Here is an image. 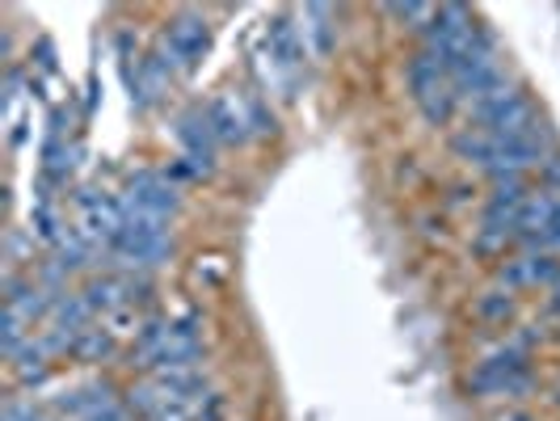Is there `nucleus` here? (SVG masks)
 Instances as JSON below:
<instances>
[{"mask_svg":"<svg viewBox=\"0 0 560 421\" xmlns=\"http://www.w3.org/2000/svg\"><path fill=\"white\" fill-rule=\"evenodd\" d=\"M480 34H485V30L472 22V13H468L464 4H439L434 17H430V26L421 30V38H425L421 51L439 56L443 68L451 72V63H459V59L477 47Z\"/></svg>","mask_w":560,"mask_h":421,"instance_id":"f257e3e1","label":"nucleus"},{"mask_svg":"<svg viewBox=\"0 0 560 421\" xmlns=\"http://www.w3.org/2000/svg\"><path fill=\"white\" fill-rule=\"evenodd\" d=\"M468 393L472 396H527L532 393V363L523 350L505 341L485 363L468 371Z\"/></svg>","mask_w":560,"mask_h":421,"instance_id":"f03ea898","label":"nucleus"},{"mask_svg":"<svg viewBox=\"0 0 560 421\" xmlns=\"http://www.w3.org/2000/svg\"><path fill=\"white\" fill-rule=\"evenodd\" d=\"M207 51H211V26H207V17H202V13L186 9V13L168 17L165 38H161L156 56L165 59L173 72H177V68H195Z\"/></svg>","mask_w":560,"mask_h":421,"instance_id":"7ed1b4c3","label":"nucleus"},{"mask_svg":"<svg viewBox=\"0 0 560 421\" xmlns=\"http://www.w3.org/2000/svg\"><path fill=\"white\" fill-rule=\"evenodd\" d=\"M122 207H136V211H152V215H173L177 207H182V198H177V186L168 182L165 173H152V168H140V173H131V182H127V190L118 198Z\"/></svg>","mask_w":560,"mask_h":421,"instance_id":"20e7f679","label":"nucleus"},{"mask_svg":"<svg viewBox=\"0 0 560 421\" xmlns=\"http://www.w3.org/2000/svg\"><path fill=\"white\" fill-rule=\"evenodd\" d=\"M505 291H518V286H539V282L560 279V257L557 253H523V257H510L502 270H498Z\"/></svg>","mask_w":560,"mask_h":421,"instance_id":"39448f33","label":"nucleus"},{"mask_svg":"<svg viewBox=\"0 0 560 421\" xmlns=\"http://www.w3.org/2000/svg\"><path fill=\"white\" fill-rule=\"evenodd\" d=\"M207 114H211V127H215V140L220 143H245L253 136L245 97H215L207 106Z\"/></svg>","mask_w":560,"mask_h":421,"instance_id":"423d86ee","label":"nucleus"},{"mask_svg":"<svg viewBox=\"0 0 560 421\" xmlns=\"http://www.w3.org/2000/svg\"><path fill=\"white\" fill-rule=\"evenodd\" d=\"M304 51H308L304 26H291L287 17H275V26H270V59L291 72V68H300V63H304Z\"/></svg>","mask_w":560,"mask_h":421,"instance_id":"0eeeda50","label":"nucleus"},{"mask_svg":"<svg viewBox=\"0 0 560 421\" xmlns=\"http://www.w3.org/2000/svg\"><path fill=\"white\" fill-rule=\"evenodd\" d=\"M9 363H13V375H18L22 388H38V384L51 375V354H47V346H43L38 337H30Z\"/></svg>","mask_w":560,"mask_h":421,"instance_id":"6e6552de","label":"nucleus"},{"mask_svg":"<svg viewBox=\"0 0 560 421\" xmlns=\"http://www.w3.org/2000/svg\"><path fill=\"white\" fill-rule=\"evenodd\" d=\"M114 341L118 337L106 329V325H89L77 334V346H72V354L81 359V363H102V359H110L114 354Z\"/></svg>","mask_w":560,"mask_h":421,"instance_id":"1a4fd4ad","label":"nucleus"},{"mask_svg":"<svg viewBox=\"0 0 560 421\" xmlns=\"http://www.w3.org/2000/svg\"><path fill=\"white\" fill-rule=\"evenodd\" d=\"M329 17H334V9H325V4H308V9H304V22H308V26H304V38H308L320 56H329L337 43Z\"/></svg>","mask_w":560,"mask_h":421,"instance_id":"9d476101","label":"nucleus"},{"mask_svg":"<svg viewBox=\"0 0 560 421\" xmlns=\"http://www.w3.org/2000/svg\"><path fill=\"white\" fill-rule=\"evenodd\" d=\"M514 316V295L510 291H485L477 300V320L485 325H505Z\"/></svg>","mask_w":560,"mask_h":421,"instance_id":"9b49d317","label":"nucleus"},{"mask_svg":"<svg viewBox=\"0 0 560 421\" xmlns=\"http://www.w3.org/2000/svg\"><path fill=\"white\" fill-rule=\"evenodd\" d=\"M384 13H388L393 22H409V26H418V30H425L430 26V17H434L430 4H388Z\"/></svg>","mask_w":560,"mask_h":421,"instance_id":"f8f14e48","label":"nucleus"},{"mask_svg":"<svg viewBox=\"0 0 560 421\" xmlns=\"http://www.w3.org/2000/svg\"><path fill=\"white\" fill-rule=\"evenodd\" d=\"M505 245H514V236H510V232H498V227H477V241H472V249H477L480 257L505 253Z\"/></svg>","mask_w":560,"mask_h":421,"instance_id":"ddd939ff","label":"nucleus"},{"mask_svg":"<svg viewBox=\"0 0 560 421\" xmlns=\"http://www.w3.org/2000/svg\"><path fill=\"white\" fill-rule=\"evenodd\" d=\"M539 177H544V190L560 195V148H552V152L544 156V165H539Z\"/></svg>","mask_w":560,"mask_h":421,"instance_id":"4468645a","label":"nucleus"},{"mask_svg":"<svg viewBox=\"0 0 560 421\" xmlns=\"http://www.w3.org/2000/svg\"><path fill=\"white\" fill-rule=\"evenodd\" d=\"M0 421H43V413H38L34 405H26V400H18V396H13V400L4 405V418Z\"/></svg>","mask_w":560,"mask_h":421,"instance_id":"2eb2a0df","label":"nucleus"},{"mask_svg":"<svg viewBox=\"0 0 560 421\" xmlns=\"http://www.w3.org/2000/svg\"><path fill=\"white\" fill-rule=\"evenodd\" d=\"M548 308H552V316H560V279L552 282V291H548Z\"/></svg>","mask_w":560,"mask_h":421,"instance_id":"dca6fc26","label":"nucleus"}]
</instances>
